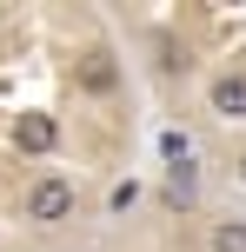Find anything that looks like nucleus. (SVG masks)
<instances>
[{
    "instance_id": "8",
    "label": "nucleus",
    "mask_w": 246,
    "mask_h": 252,
    "mask_svg": "<svg viewBox=\"0 0 246 252\" xmlns=\"http://www.w3.org/2000/svg\"><path fill=\"white\" fill-rule=\"evenodd\" d=\"M133 206H140V179H120V186L106 192V213L120 219V213H133Z\"/></svg>"
},
{
    "instance_id": "3",
    "label": "nucleus",
    "mask_w": 246,
    "mask_h": 252,
    "mask_svg": "<svg viewBox=\"0 0 246 252\" xmlns=\"http://www.w3.org/2000/svg\"><path fill=\"white\" fill-rule=\"evenodd\" d=\"M207 113L226 126H246V66H220L207 73Z\"/></svg>"
},
{
    "instance_id": "6",
    "label": "nucleus",
    "mask_w": 246,
    "mask_h": 252,
    "mask_svg": "<svg viewBox=\"0 0 246 252\" xmlns=\"http://www.w3.org/2000/svg\"><path fill=\"white\" fill-rule=\"evenodd\" d=\"M153 53H160V73H193V60H186V47H180V40H173V33H153Z\"/></svg>"
},
{
    "instance_id": "5",
    "label": "nucleus",
    "mask_w": 246,
    "mask_h": 252,
    "mask_svg": "<svg viewBox=\"0 0 246 252\" xmlns=\"http://www.w3.org/2000/svg\"><path fill=\"white\" fill-rule=\"evenodd\" d=\"M207 252H246V213L207 219Z\"/></svg>"
},
{
    "instance_id": "10",
    "label": "nucleus",
    "mask_w": 246,
    "mask_h": 252,
    "mask_svg": "<svg viewBox=\"0 0 246 252\" xmlns=\"http://www.w3.org/2000/svg\"><path fill=\"white\" fill-rule=\"evenodd\" d=\"M87 252H106V246H87Z\"/></svg>"
},
{
    "instance_id": "9",
    "label": "nucleus",
    "mask_w": 246,
    "mask_h": 252,
    "mask_svg": "<svg viewBox=\"0 0 246 252\" xmlns=\"http://www.w3.org/2000/svg\"><path fill=\"white\" fill-rule=\"evenodd\" d=\"M233 186H246V146L233 153Z\"/></svg>"
},
{
    "instance_id": "2",
    "label": "nucleus",
    "mask_w": 246,
    "mask_h": 252,
    "mask_svg": "<svg viewBox=\"0 0 246 252\" xmlns=\"http://www.w3.org/2000/svg\"><path fill=\"white\" fill-rule=\"evenodd\" d=\"M73 87L87 93V100H120V93H127V66H120V53L106 47V40H87V47H80Z\"/></svg>"
},
{
    "instance_id": "7",
    "label": "nucleus",
    "mask_w": 246,
    "mask_h": 252,
    "mask_svg": "<svg viewBox=\"0 0 246 252\" xmlns=\"http://www.w3.org/2000/svg\"><path fill=\"white\" fill-rule=\"evenodd\" d=\"M193 192H200L193 159H186V166H167V199H173V206H193Z\"/></svg>"
},
{
    "instance_id": "4",
    "label": "nucleus",
    "mask_w": 246,
    "mask_h": 252,
    "mask_svg": "<svg viewBox=\"0 0 246 252\" xmlns=\"http://www.w3.org/2000/svg\"><path fill=\"white\" fill-rule=\"evenodd\" d=\"M13 146H20V153H34V159H47V153L60 146V120H53V113H40V106H34V113H20V120H13Z\"/></svg>"
},
{
    "instance_id": "1",
    "label": "nucleus",
    "mask_w": 246,
    "mask_h": 252,
    "mask_svg": "<svg viewBox=\"0 0 246 252\" xmlns=\"http://www.w3.org/2000/svg\"><path fill=\"white\" fill-rule=\"evenodd\" d=\"M80 213V186H73V173H34L27 179V192H20V226H34V232H53V226H67V219Z\"/></svg>"
}]
</instances>
